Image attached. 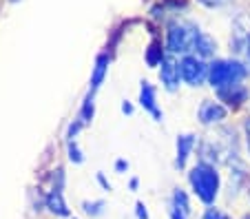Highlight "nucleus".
<instances>
[{
	"label": "nucleus",
	"mask_w": 250,
	"mask_h": 219,
	"mask_svg": "<svg viewBox=\"0 0 250 219\" xmlns=\"http://www.w3.org/2000/svg\"><path fill=\"white\" fill-rule=\"evenodd\" d=\"M47 208L51 210V213L60 215V217H66V215H69V208H66V204H64V197H62L60 188H53V191L47 195Z\"/></svg>",
	"instance_id": "9d476101"
},
{
	"label": "nucleus",
	"mask_w": 250,
	"mask_h": 219,
	"mask_svg": "<svg viewBox=\"0 0 250 219\" xmlns=\"http://www.w3.org/2000/svg\"><path fill=\"white\" fill-rule=\"evenodd\" d=\"M140 104L144 106L146 111H151L157 119H162V113L157 111V104H155V89H153L148 82H144L140 89Z\"/></svg>",
	"instance_id": "1a4fd4ad"
},
{
	"label": "nucleus",
	"mask_w": 250,
	"mask_h": 219,
	"mask_svg": "<svg viewBox=\"0 0 250 219\" xmlns=\"http://www.w3.org/2000/svg\"><path fill=\"white\" fill-rule=\"evenodd\" d=\"M170 219H186V217L180 213V210H175V208H173V210H170Z\"/></svg>",
	"instance_id": "aec40b11"
},
{
	"label": "nucleus",
	"mask_w": 250,
	"mask_h": 219,
	"mask_svg": "<svg viewBox=\"0 0 250 219\" xmlns=\"http://www.w3.org/2000/svg\"><path fill=\"white\" fill-rule=\"evenodd\" d=\"M195 144H197V139H195V135H190V133L177 138V159H175V166L177 168L186 166V159H188L190 151L195 148Z\"/></svg>",
	"instance_id": "0eeeda50"
},
{
	"label": "nucleus",
	"mask_w": 250,
	"mask_h": 219,
	"mask_svg": "<svg viewBox=\"0 0 250 219\" xmlns=\"http://www.w3.org/2000/svg\"><path fill=\"white\" fill-rule=\"evenodd\" d=\"M246 138H248V148H250V119L246 122Z\"/></svg>",
	"instance_id": "4be33fe9"
},
{
	"label": "nucleus",
	"mask_w": 250,
	"mask_h": 219,
	"mask_svg": "<svg viewBox=\"0 0 250 219\" xmlns=\"http://www.w3.org/2000/svg\"><path fill=\"white\" fill-rule=\"evenodd\" d=\"M173 208L180 210L182 215H188L190 213V204H188V197H186V193L182 191V188H177V191L173 193Z\"/></svg>",
	"instance_id": "ddd939ff"
},
{
	"label": "nucleus",
	"mask_w": 250,
	"mask_h": 219,
	"mask_svg": "<svg viewBox=\"0 0 250 219\" xmlns=\"http://www.w3.org/2000/svg\"><path fill=\"white\" fill-rule=\"evenodd\" d=\"M197 115H199V122L202 124H215V122H222V119L226 118V109H224L222 104H217V102L206 100L202 106H199Z\"/></svg>",
	"instance_id": "423d86ee"
},
{
	"label": "nucleus",
	"mask_w": 250,
	"mask_h": 219,
	"mask_svg": "<svg viewBox=\"0 0 250 219\" xmlns=\"http://www.w3.org/2000/svg\"><path fill=\"white\" fill-rule=\"evenodd\" d=\"M246 76V67L235 60H217L208 67V80L215 89H226V86L239 84V80Z\"/></svg>",
	"instance_id": "f03ea898"
},
{
	"label": "nucleus",
	"mask_w": 250,
	"mask_h": 219,
	"mask_svg": "<svg viewBox=\"0 0 250 219\" xmlns=\"http://www.w3.org/2000/svg\"><path fill=\"white\" fill-rule=\"evenodd\" d=\"M162 60H164L162 47H160L157 42H151V47H148V51H146V62H148V67H157V64H162Z\"/></svg>",
	"instance_id": "4468645a"
},
{
	"label": "nucleus",
	"mask_w": 250,
	"mask_h": 219,
	"mask_svg": "<svg viewBox=\"0 0 250 219\" xmlns=\"http://www.w3.org/2000/svg\"><path fill=\"white\" fill-rule=\"evenodd\" d=\"M102 208H104V201H93V204H89V201H84V213L86 215H102Z\"/></svg>",
	"instance_id": "2eb2a0df"
},
{
	"label": "nucleus",
	"mask_w": 250,
	"mask_h": 219,
	"mask_svg": "<svg viewBox=\"0 0 250 219\" xmlns=\"http://www.w3.org/2000/svg\"><path fill=\"white\" fill-rule=\"evenodd\" d=\"M160 78H162V84H164L168 91H175L180 86L182 73H180V64H177V60H175L173 56H166L164 60H162Z\"/></svg>",
	"instance_id": "39448f33"
},
{
	"label": "nucleus",
	"mask_w": 250,
	"mask_h": 219,
	"mask_svg": "<svg viewBox=\"0 0 250 219\" xmlns=\"http://www.w3.org/2000/svg\"><path fill=\"white\" fill-rule=\"evenodd\" d=\"M244 219H250V215H246V217H244Z\"/></svg>",
	"instance_id": "b1692460"
},
{
	"label": "nucleus",
	"mask_w": 250,
	"mask_h": 219,
	"mask_svg": "<svg viewBox=\"0 0 250 219\" xmlns=\"http://www.w3.org/2000/svg\"><path fill=\"white\" fill-rule=\"evenodd\" d=\"M219 98H222L224 102H228L230 106H239L241 102H246L248 91L241 84H232V86H226V89H219Z\"/></svg>",
	"instance_id": "6e6552de"
},
{
	"label": "nucleus",
	"mask_w": 250,
	"mask_h": 219,
	"mask_svg": "<svg viewBox=\"0 0 250 219\" xmlns=\"http://www.w3.org/2000/svg\"><path fill=\"white\" fill-rule=\"evenodd\" d=\"M204 219H230L226 213H222V210L217 208H208L206 213H204Z\"/></svg>",
	"instance_id": "dca6fc26"
},
{
	"label": "nucleus",
	"mask_w": 250,
	"mask_h": 219,
	"mask_svg": "<svg viewBox=\"0 0 250 219\" xmlns=\"http://www.w3.org/2000/svg\"><path fill=\"white\" fill-rule=\"evenodd\" d=\"M135 208H137V219H148V213H146V208H144V204H137Z\"/></svg>",
	"instance_id": "a211bd4d"
},
{
	"label": "nucleus",
	"mask_w": 250,
	"mask_h": 219,
	"mask_svg": "<svg viewBox=\"0 0 250 219\" xmlns=\"http://www.w3.org/2000/svg\"><path fill=\"white\" fill-rule=\"evenodd\" d=\"M122 111H124V113H131L133 109H131V104H124V106H122Z\"/></svg>",
	"instance_id": "5701e85b"
},
{
	"label": "nucleus",
	"mask_w": 250,
	"mask_h": 219,
	"mask_svg": "<svg viewBox=\"0 0 250 219\" xmlns=\"http://www.w3.org/2000/svg\"><path fill=\"white\" fill-rule=\"evenodd\" d=\"M69 158L73 159V162H82V153L78 151V146L71 142V139H69Z\"/></svg>",
	"instance_id": "f3484780"
},
{
	"label": "nucleus",
	"mask_w": 250,
	"mask_h": 219,
	"mask_svg": "<svg viewBox=\"0 0 250 219\" xmlns=\"http://www.w3.org/2000/svg\"><path fill=\"white\" fill-rule=\"evenodd\" d=\"M115 168H118V171H120V173H122V171H126V168H128V164H126V162H124V159H120V162H118V164H115Z\"/></svg>",
	"instance_id": "412c9836"
},
{
	"label": "nucleus",
	"mask_w": 250,
	"mask_h": 219,
	"mask_svg": "<svg viewBox=\"0 0 250 219\" xmlns=\"http://www.w3.org/2000/svg\"><path fill=\"white\" fill-rule=\"evenodd\" d=\"M204 5H208V7H219V5H224L226 0H202Z\"/></svg>",
	"instance_id": "6ab92c4d"
},
{
	"label": "nucleus",
	"mask_w": 250,
	"mask_h": 219,
	"mask_svg": "<svg viewBox=\"0 0 250 219\" xmlns=\"http://www.w3.org/2000/svg\"><path fill=\"white\" fill-rule=\"evenodd\" d=\"M199 38V29L193 22H175L168 29V49L173 53L195 51Z\"/></svg>",
	"instance_id": "7ed1b4c3"
},
{
	"label": "nucleus",
	"mask_w": 250,
	"mask_h": 219,
	"mask_svg": "<svg viewBox=\"0 0 250 219\" xmlns=\"http://www.w3.org/2000/svg\"><path fill=\"white\" fill-rule=\"evenodd\" d=\"M180 73H182V80L188 82L190 86H199L204 82V78L208 76V67L199 58L184 56L180 62Z\"/></svg>",
	"instance_id": "20e7f679"
},
{
	"label": "nucleus",
	"mask_w": 250,
	"mask_h": 219,
	"mask_svg": "<svg viewBox=\"0 0 250 219\" xmlns=\"http://www.w3.org/2000/svg\"><path fill=\"white\" fill-rule=\"evenodd\" d=\"M106 69H109V58L106 56H98V60H95V69H93V76H91V86H100L104 80V76H106Z\"/></svg>",
	"instance_id": "f8f14e48"
},
{
	"label": "nucleus",
	"mask_w": 250,
	"mask_h": 219,
	"mask_svg": "<svg viewBox=\"0 0 250 219\" xmlns=\"http://www.w3.org/2000/svg\"><path fill=\"white\" fill-rule=\"evenodd\" d=\"M190 186L204 204H212L219 193V175L210 164H197L190 171Z\"/></svg>",
	"instance_id": "f257e3e1"
},
{
	"label": "nucleus",
	"mask_w": 250,
	"mask_h": 219,
	"mask_svg": "<svg viewBox=\"0 0 250 219\" xmlns=\"http://www.w3.org/2000/svg\"><path fill=\"white\" fill-rule=\"evenodd\" d=\"M215 49H217V42H215V40H212L210 36L199 34L197 44H195V51H197V56H202V58H210L212 53H215Z\"/></svg>",
	"instance_id": "9b49d317"
}]
</instances>
